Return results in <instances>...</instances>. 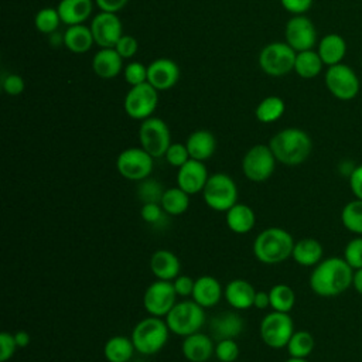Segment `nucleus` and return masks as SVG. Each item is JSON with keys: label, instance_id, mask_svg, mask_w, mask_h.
I'll return each mask as SVG.
<instances>
[{"label": "nucleus", "instance_id": "nucleus-12", "mask_svg": "<svg viewBox=\"0 0 362 362\" xmlns=\"http://www.w3.org/2000/svg\"><path fill=\"white\" fill-rule=\"evenodd\" d=\"M158 105V90L148 82L132 86L123 102L124 112L134 120L150 117Z\"/></svg>", "mask_w": 362, "mask_h": 362}, {"label": "nucleus", "instance_id": "nucleus-49", "mask_svg": "<svg viewBox=\"0 0 362 362\" xmlns=\"http://www.w3.org/2000/svg\"><path fill=\"white\" fill-rule=\"evenodd\" d=\"M284 10L291 13L293 16L305 14L313 6V0H280Z\"/></svg>", "mask_w": 362, "mask_h": 362}, {"label": "nucleus", "instance_id": "nucleus-34", "mask_svg": "<svg viewBox=\"0 0 362 362\" xmlns=\"http://www.w3.org/2000/svg\"><path fill=\"white\" fill-rule=\"evenodd\" d=\"M286 110L284 100L280 96H266L255 109V116L262 123H273L279 120Z\"/></svg>", "mask_w": 362, "mask_h": 362}, {"label": "nucleus", "instance_id": "nucleus-3", "mask_svg": "<svg viewBox=\"0 0 362 362\" xmlns=\"http://www.w3.org/2000/svg\"><path fill=\"white\" fill-rule=\"evenodd\" d=\"M294 239L283 228L272 226L263 229L253 242L255 257L264 264H277L291 257Z\"/></svg>", "mask_w": 362, "mask_h": 362}, {"label": "nucleus", "instance_id": "nucleus-35", "mask_svg": "<svg viewBox=\"0 0 362 362\" xmlns=\"http://www.w3.org/2000/svg\"><path fill=\"white\" fill-rule=\"evenodd\" d=\"M269 297H270V307L273 311L290 313L296 304L294 290L290 286L283 283L274 284L269 290Z\"/></svg>", "mask_w": 362, "mask_h": 362}, {"label": "nucleus", "instance_id": "nucleus-26", "mask_svg": "<svg viewBox=\"0 0 362 362\" xmlns=\"http://www.w3.org/2000/svg\"><path fill=\"white\" fill-rule=\"evenodd\" d=\"M61 21L66 25L83 24L92 14V0H61L57 7Z\"/></svg>", "mask_w": 362, "mask_h": 362}, {"label": "nucleus", "instance_id": "nucleus-20", "mask_svg": "<svg viewBox=\"0 0 362 362\" xmlns=\"http://www.w3.org/2000/svg\"><path fill=\"white\" fill-rule=\"evenodd\" d=\"M181 351L185 359L189 362H206L215 355L214 338L199 331L194 332L184 337Z\"/></svg>", "mask_w": 362, "mask_h": 362}, {"label": "nucleus", "instance_id": "nucleus-29", "mask_svg": "<svg viewBox=\"0 0 362 362\" xmlns=\"http://www.w3.org/2000/svg\"><path fill=\"white\" fill-rule=\"evenodd\" d=\"M225 214H226L228 228L238 235H245L250 232L256 223V215L253 209L246 204L236 202Z\"/></svg>", "mask_w": 362, "mask_h": 362}, {"label": "nucleus", "instance_id": "nucleus-52", "mask_svg": "<svg viewBox=\"0 0 362 362\" xmlns=\"http://www.w3.org/2000/svg\"><path fill=\"white\" fill-rule=\"evenodd\" d=\"M253 307H256L259 310H264V308L270 307L269 291H256L255 300H253Z\"/></svg>", "mask_w": 362, "mask_h": 362}, {"label": "nucleus", "instance_id": "nucleus-5", "mask_svg": "<svg viewBox=\"0 0 362 362\" xmlns=\"http://www.w3.org/2000/svg\"><path fill=\"white\" fill-rule=\"evenodd\" d=\"M164 318L173 334L178 337H188L202 328L205 322V313L204 307L194 300H182L175 303Z\"/></svg>", "mask_w": 362, "mask_h": 362}, {"label": "nucleus", "instance_id": "nucleus-53", "mask_svg": "<svg viewBox=\"0 0 362 362\" xmlns=\"http://www.w3.org/2000/svg\"><path fill=\"white\" fill-rule=\"evenodd\" d=\"M14 338H16V342H17V346H18V348H25V346H28V344H30V341H31L30 334H28L27 331H23V329L14 332Z\"/></svg>", "mask_w": 362, "mask_h": 362}, {"label": "nucleus", "instance_id": "nucleus-9", "mask_svg": "<svg viewBox=\"0 0 362 362\" xmlns=\"http://www.w3.org/2000/svg\"><path fill=\"white\" fill-rule=\"evenodd\" d=\"M140 147H143L154 158L164 157L171 144V133L167 123L156 116L141 120L139 129Z\"/></svg>", "mask_w": 362, "mask_h": 362}, {"label": "nucleus", "instance_id": "nucleus-32", "mask_svg": "<svg viewBox=\"0 0 362 362\" xmlns=\"http://www.w3.org/2000/svg\"><path fill=\"white\" fill-rule=\"evenodd\" d=\"M322 66H324V62L318 55V52L314 49L300 51L296 55L294 72L303 79H313L318 76L320 72L322 71Z\"/></svg>", "mask_w": 362, "mask_h": 362}, {"label": "nucleus", "instance_id": "nucleus-27", "mask_svg": "<svg viewBox=\"0 0 362 362\" xmlns=\"http://www.w3.org/2000/svg\"><path fill=\"white\" fill-rule=\"evenodd\" d=\"M317 52L327 66L341 64L346 54V41L339 34H327L320 40Z\"/></svg>", "mask_w": 362, "mask_h": 362}, {"label": "nucleus", "instance_id": "nucleus-13", "mask_svg": "<svg viewBox=\"0 0 362 362\" xmlns=\"http://www.w3.org/2000/svg\"><path fill=\"white\" fill-rule=\"evenodd\" d=\"M324 79L329 93L339 100L354 99L361 88L359 78L355 71L342 62L328 66Z\"/></svg>", "mask_w": 362, "mask_h": 362}, {"label": "nucleus", "instance_id": "nucleus-8", "mask_svg": "<svg viewBox=\"0 0 362 362\" xmlns=\"http://www.w3.org/2000/svg\"><path fill=\"white\" fill-rule=\"evenodd\" d=\"M262 341L273 349L286 348L293 332L294 322L288 313L272 311L263 317L259 327Z\"/></svg>", "mask_w": 362, "mask_h": 362}, {"label": "nucleus", "instance_id": "nucleus-18", "mask_svg": "<svg viewBox=\"0 0 362 362\" xmlns=\"http://www.w3.org/2000/svg\"><path fill=\"white\" fill-rule=\"evenodd\" d=\"M180 79V68L170 58H157L147 66V82L157 90L173 88Z\"/></svg>", "mask_w": 362, "mask_h": 362}, {"label": "nucleus", "instance_id": "nucleus-25", "mask_svg": "<svg viewBox=\"0 0 362 362\" xmlns=\"http://www.w3.org/2000/svg\"><path fill=\"white\" fill-rule=\"evenodd\" d=\"M185 146L191 158L205 161L214 156L216 150V139L209 130L199 129L188 136Z\"/></svg>", "mask_w": 362, "mask_h": 362}, {"label": "nucleus", "instance_id": "nucleus-45", "mask_svg": "<svg viewBox=\"0 0 362 362\" xmlns=\"http://www.w3.org/2000/svg\"><path fill=\"white\" fill-rule=\"evenodd\" d=\"M115 49L120 54V57L123 59H129L136 55V52L139 49V42L133 35L123 34L120 37V40L117 41V44L115 45Z\"/></svg>", "mask_w": 362, "mask_h": 362}, {"label": "nucleus", "instance_id": "nucleus-48", "mask_svg": "<svg viewBox=\"0 0 362 362\" xmlns=\"http://www.w3.org/2000/svg\"><path fill=\"white\" fill-rule=\"evenodd\" d=\"M173 284H174V288L177 291L178 296L181 297H188L192 294V290H194V284H195V280H192L189 276L187 274H180L178 277H175L173 280Z\"/></svg>", "mask_w": 362, "mask_h": 362}, {"label": "nucleus", "instance_id": "nucleus-47", "mask_svg": "<svg viewBox=\"0 0 362 362\" xmlns=\"http://www.w3.org/2000/svg\"><path fill=\"white\" fill-rule=\"evenodd\" d=\"M1 86H3V90L10 95V96H17V95H21L24 92V88H25V82L23 79L21 75L18 74H8L3 78L1 81Z\"/></svg>", "mask_w": 362, "mask_h": 362}, {"label": "nucleus", "instance_id": "nucleus-38", "mask_svg": "<svg viewBox=\"0 0 362 362\" xmlns=\"http://www.w3.org/2000/svg\"><path fill=\"white\" fill-rule=\"evenodd\" d=\"M61 23L59 13L54 7H44L34 17V25L42 34H54Z\"/></svg>", "mask_w": 362, "mask_h": 362}, {"label": "nucleus", "instance_id": "nucleus-10", "mask_svg": "<svg viewBox=\"0 0 362 362\" xmlns=\"http://www.w3.org/2000/svg\"><path fill=\"white\" fill-rule=\"evenodd\" d=\"M276 161L269 144H256L245 153L242 158V171L247 180L263 182L273 175Z\"/></svg>", "mask_w": 362, "mask_h": 362}, {"label": "nucleus", "instance_id": "nucleus-28", "mask_svg": "<svg viewBox=\"0 0 362 362\" xmlns=\"http://www.w3.org/2000/svg\"><path fill=\"white\" fill-rule=\"evenodd\" d=\"M62 44L74 54H83L95 44L90 27L85 24L68 25L62 34Z\"/></svg>", "mask_w": 362, "mask_h": 362}, {"label": "nucleus", "instance_id": "nucleus-19", "mask_svg": "<svg viewBox=\"0 0 362 362\" xmlns=\"http://www.w3.org/2000/svg\"><path fill=\"white\" fill-rule=\"evenodd\" d=\"M243 318L233 311H222L209 321V334L215 341L236 339L243 331Z\"/></svg>", "mask_w": 362, "mask_h": 362}, {"label": "nucleus", "instance_id": "nucleus-42", "mask_svg": "<svg viewBox=\"0 0 362 362\" xmlns=\"http://www.w3.org/2000/svg\"><path fill=\"white\" fill-rule=\"evenodd\" d=\"M123 75L130 86L144 83L147 82V66L139 61L129 62L123 69Z\"/></svg>", "mask_w": 362, "mask_h": 362}, {"label": "nucleus", "instance_id": "nucleus-43", "mask_svg": "<svg viewBox=\"0 0 362 362\" xmlns=\"http://www.w3.org/2000/svg\"><path fill=\"white\" fill-rule=\"evenodd\" d=\"M165 160L173 167L180 168L182 164H185L191 157L188 153V148L182 143H171L170 147L165 151Z\"/></svg>", "mask_w": 362, "mask_h": 362}, {"label": "nucleus", "instance_id": "nucleus-50", "mask_svg": "<svg viewBox=\"0 0 362 362\" xmlns=\"http://www.w3.org/2000/svg\"><path fill=\"white\" fill-rule=\"evenodd\" d=\"M349 187L355 198L362 199V164L356 165L349 175Z\"/></svg>", "mask_w": 362, "mask_h": 362}, {"label": "nucleus", "instance_id": "nucleus-40", "mask_svg": "<svg viewBox=\"0 0 362 362\" xmlns=\"http://www.w3.org/2000/svg\"><path fill=\"white\" fill-rule=\"evenodd\" d=\"M239 356L236 339H221L215 344V358L219 362H235Z\"/></svg>", "mask_w": 362, "mask_h": 362}, {"label": "nucleus", "instance_id": "nucleus-46", "mask_svg": "<svg viewBox=\"0 0 362 362\" xmlns=\"http://www.w3.org/2000/svg\"><path fill=\"white\" fill-rule=\"evenodd\" d=\"M17 348L18 346H17L14 334L7 332V331H1L0 332V361L7 362L8 359H11L13 355L16 354Z\"/></svg>", "mask_w": 362, "mask_h": 362}, {"label": "nucleus", "instance_id": "nucleus-51", "mask_svg": "<svg viewBox=\"0 0 362 362\" xmlns=\"http://www.w3.org/2000/svg\"><path fill=\"white\" fill-rule=\"evenodd\" d=\"M96 6L100 8V11H109V13H117L122 10L129 0H95Z\"/></svg>", "mask_w": 362, "mask_h": 362}, {"label": "nucleus", "instance_id": "nucleus-21", "mask_svg": "<svg viewBox=\"0 0 362 362\" xmlns=\"http://www.w3.org/2000/svg\"><path fill=\"white\" fill-rule=\"evenodd\" d=\"M150 270L158 280L173 281L180 276L181 263L175 253L167 249H158L151 255Z\"/></svg>", "mask_w": 362, "mask_h": 362}, {"label": "nucleus", "instance_id": "nucleus-11", "mask_svg": "<svg viewBox=\"0 0 362 362\" xmlns=\"http://www.w3.org/2000/svg\"><path fill=\"white\" fill-rule=\"evenodd\" d=\"M153 160L154 157L143 147H129L117 156L116 168L123 178L139 182L150 177L154 165Z\"/></svg>", "mask_w": 362, "mask_h": 362}, {"label": "nucleus", "instance_id": "nucleus-7", "mask_svg": "<svg viewBox=\"0 0 362 362\" xmlns=\"http://www.w3.org/2000/svg\"><path fill=\"white\" fill-rule=\"evenodd\" d=\"M297 52L281 41H274L264 45L259 54L260 69L270 76H283L294 71Z\"/></svg>", "mask_w": 362, "mask_h": 362}, {"label": "nucleus", "instance_id": "nucleus-6", "mask_svg": "<svg viewBox=\"0 0 362 362\" xmlns=\"http://www.w3.org/2000/svg\"><path fill=\"white\" fill-rule=\"evenodd\" d=\"M202 197L211 209L216 212H226L238 202L236 182L225 173H215L209 175L202 189Z\"/></svg>", "mask_w": 362, "mask_h": 362}, {"label": "nucleus", "instance_id": "nucleus-30", "mask_svg": "<svg viewBox=\"0 0 362 362\" xmlns=\"http://www.w3.org/2000/svg\"><path fill=\"white\" fill-rule=\"evenodd\" d=\"M324 247L314 238H303L294 243L291 257L300 266H315L322 260Z\"/></svg>", "mask_w": 362, "mask_h": 362}, {"label": "nucleus", "instance_id": "nucleus-15", "mask_svg": "<svg viewBox=\"0 0 362 362\" xmlns=\"http://www.w3.org/2000/svg\"><path fill=\"white\" fill-rule=\"evenodd\" d=\"M286 42L296 51L313 49L317 44V28L314 23L304 14L293 16L284 28Z\"/></svg>", "mask_w": 362, "mask_h": 362}, {"label": "nucleus", "instance_id": "nucleus-2", "mask_svg": "<svg viewBox=\"0 0 362 362\" xmlns=\"http://www.w3.org/2000/svg\"><path fill=\"white\" fill-rule=\"evenodd\" d=\"M276 160L284 165H300L311 154L313 141L308 133L298 127H286L269 141Z\"/></svg>", "mask_w": 362, "mask_h": 362}, {"label": "nucleus", "instance_id": "nucleus-54", "mask_svg": "<svg viewBox=\"0 0 362 362\" xmlns=\"http://www.w3.org/2000/svg\"><path fill=\"white\" fill-rule=\"evenodd\" d=\"M352 287L356 290V293L362 294V267H361V269H356V270L354 272Z\"/></svg>", "mask_w": 362, "mask_h": 362}, {"label": "nucleus", "instance_id": "nucleus-17", "mask_svg": "<svg viewBox=\"0 0 362 362\" xmlns=\"http://www.w3.org/2000/svg\"><path fill=\"white\" fill-rule=\"evenodd\" d=\"M208 178L209 174L204 161L189 158L177 171V187H180L189 195L198 194L202 192Z\"/></svg>", "mask_w": 362, "mask_h": 362}, {"label": "nucleus", "instance_id": "nucleus-36", "mask_svg": "<svg viewBox=\"0 0 362 362\" xmlns=\"http://www.w3.org/2000/svg\"><path fill=\"white\" fill-rule=\"evenodd\" d=\"M314 345L315 342L311 332L300 329L293 332L286 348L288 355L293 358H307L313 352Z\"/></svg>", "mask_w": 362, "mask_h": 362}, {"label": "nucleus", "instance_id": "nucleus-4", "mask_svg": "<svg viewBox=\"0 0 362 362\" xmlns=\"http://www.w3.org/2000/svg\"><path fill=\"white\" fill-rule=\"evenodd\" d=\"M170 332L171 331L165 320L161 317L148 315L134 325L130 338L136 352L141 355H154L164 348Z\"/></svg>", "mask_w": 362, "mask_h": 362}, {"label": "nucleus", "instance_id": "nucleus-1", "mask_svg": "<svg viewBox=\"0 0 362 362\" xmlns=\"http://www.w3.org/2000/svg\"><path fill=\"white\" fill-rule=\"evenodd\" d=\"M354 269L344 257H327L314 266L310 287L320 297H335L352 286Z\"/></svg>", "mask_w": 362, "mask_h": 362}, {"label": "nucleus", "instance_id": "nucleus-55", "mask_svg": "<svg viewBox=\"0 0 362 362\" xmlns=\"http://www.w3.org/2000/svg\"><path fill=\"white\" fill-rule=\"evenodd\" d=\"M286 362H308V361H307V358H293V356H290Z\"/></svg>", "mask_w": 362, "mask_h": 362}, {"label": "nucleus", "instance_id": "nucleus-14", "mask_svg": "<svg viewBox=\"0 0 362 362\" xmlns=\"http://www.w3.org/2000/svg\"><path fill=\"white\" fill-rule=\"evenodd\" d=\"M177 291L173 281L156 280L144 291L143 305L150 315L165 317L177 303Z\"/></svg>", "mask_w": 362, "mask_h": 362}, {"label": "nucleus", "instance_id": "nucleus-39", "mask_svg": "<svg viewBox=\"0 0 362 362\" xmlns=\"http://www.w3.org/2000/svg\"><path fill=\"white\" fill-rule=\"evenodd\" d=\"M164 188L161 185V182H158L157 180L153 178H146L143 181H139V187H137V197L141 201V204H148V202H156L160 204L163 194H164Z\"/></svg>", "mask_w": 362, "mask_h": 362}, {"label": "nucleus", "instance_id": "nucleus-24", "mask_svg": "<svg viewBox=\"0 0 362 362\" xmlns=\"http://www.w3.org/2000/svg\"><path fill=\"white\" fill-rule=\"evenodd\" d=\"M255 294V287L243 279H233L223 288L225 300L235 310H246L253 307Z\"/></svg>", "mask_w": 362, "mask_h": 362}, {"label": "nucleus", "instance_id": "nucleus-44", "mask_svg": "<svg viewBox=\"0 0 362 362\" xmlns=\"http://www.w3.org/2000/svg\"><path fill=\"white\" fill-rule=\"evenodd\" d=\"M167 214L164 212L163 206L160 204L156 202H148V204H143L141 209H140V216L141 219L148 223V225H154L157 226L165 216Z\"/></svg>", "mask_w": 362, "mask_h": 362}, {"label": "nucleus", "instance_id": "nucleus-33", "mask_svg": "<svg viewBox=\"0 0 362 362\" xmlns=\"http://www.w3.org/2000/svg\"><path fill=\"white\" fill-rule=\"evenodd\" d=\"M164 212L171 216H177L184 214L189 206V194H187L180 187L167 188L160 201Z\"/></svg>", "mask_w": 362, "mask_h": 362}, {"label": "nucleus", "instance_id": "nucleus-23", "mask_svg": "<svg viewBox=\"0 0 362 362\" xmlns=\"http://www.w3.org/2000/svg\"><path fill=\"white\" fill-rule=\"evenodd\" d=\"M92 69L102 79H113L123 69V58L115 48H100L92 58Z\"/></svg>", "mask_w": 362, "mask_h": 362}, {"label": "nucleus", "instance_id": "nucleus-31", "mask_svg": "<svg viewBox=\"0 0 362 362\" xmlns=\"http://www.w3.org/2000/svg\"><path fill=\"white\" fill-rule=\"evenodd\" d=\"M136 348L132 338L124 335L110 337L103 346V355L107 362H129Z\"/></svg>", "mask_w": 362, "mask_h": 362}, {"label": "nucleus", "instance_id": "nucleus-16", "mask_svg": "<svg viewBox=\"0 0 362 362\" xmlns=\"http://www.w3.org/2000/svg\"><path fill=\"white\" fill-rule=\"evenodd\" d=\"M90 31L95 44L100 48H115L123 35V27L116 13L100 11L90 21Z\"/></svg>", "mask_w": 362, "mask_h": 362}, {"label": "nucleus", "instance_id": "nucleus-41", "mask_svg": "<svg viewBox=\"0 0 362 362\" xmlns=\"http://www.w3.org/2000/svg\"><path fill=\"white\" fill-rule=\"evenodd\" d=\"M344 259L354 270L362 267V236H356L346 243Z\"/></svg>", "mask_w": 362, "mask_h": 362}, {"label": "nucleus", "instance_id": "nucleus-37", "mask_svg": "<svg viewBox=\"0 0 362 362\" xmlns=\"http://www.w3.org/2000/svg\"><path fill=\"white\" fill-rule=\"evenodd\" d=\"M341 222L349 232L362 236V199L348 202L341 211Z\"/></svg>", "mask_w": 362, "mask_h": 362}, {"label": "nucleus", "instance_id": "nucleus-22", "mask_svg": "<svg viewBox=\"0 0 362 362\" xmlns=\"http://www.w3.org/2000/svg\"><path fill=\"white\" fill-rule=\"evenodd\" d=\"M223 296V288L221 283L212 276H199L195 280L194 290H192V300L198 303L204 308H211L216 305Z\"/></svg>", "mask_w": 362, "mask_h": 362}]
</instances>
